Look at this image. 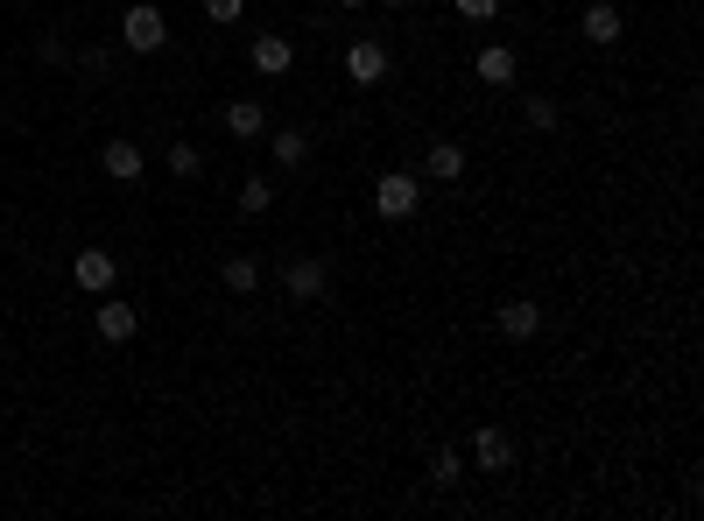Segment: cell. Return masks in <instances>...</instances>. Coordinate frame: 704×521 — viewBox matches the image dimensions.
<instances>
[{
    "label": "cell",
    "mask_w": 704,
    "mask_h": 521,
    "mask_svg": "<svg viewBox=\"0 0 704 521\" xmlns=\"http://www.w3.org/2000/svg\"><path fill=\"white\" fill-rule=\"evenodd\" d=\"M247 57H254V71H261V78H282V71L296 64V42L289 36H254Z\"/></svg>",
    "instance_id": "obj_10"
},
{
    "label": "cell",
    "mask_w": 704,
    "mask_h": 521,
    "mask_svg": "<svg viewBox=\"0 0 704 521\" xmlns=\"http://www.w3.org/2000/svg\"><path fill=\"white\" fill-rule=\"evenodd\" d=\"M134 332H141L134 303H107V296H99V338H107V346H127Z\"/></svg>",
    "instance_id": "obj_13"
},
{
    "label": "cell",
    "mask_w": 704,
    "mask_h": 521,
    "mask_svg": "<svg viewBox=\"0 0 704 521\" xmlns=\"http://www.w3.org/2000/svg\"><path fill=\"white\" fill-rule=\"evenodd\" d=\"M521 121H529L535 134H557V99H543V92H535L529 107H521Z\"/></svg>",
    "instance_id": "obj_20"
},
{
    "label": "cell",
    "mask_w": 704,
    "mask_h": 521,
    "mask_svg": "<svg viewBox=\"0 0 704 521\" xmlns=\"http://www.w3.org/2000/svg\"><path fill=\"white\" fill-rule=\"evenodd\" d=\"M493 332L515 338V346H521V338H535V332H543V303H529V296H507V303H493Z\"/></svg>",
    "instance_id": "obj_3"
},
{
    "label": "cell",
    "mask_w": 704,
    "mask_h": 521,
    "mask_svg": "<svg viewBox=\"0 0 704 521\" xmlns=\"http://www.w3.org/2000/svg\"><path fill=\"white\" fill-rule=\"evenodd\" d=\"M430 480H437V486H458V480H466V458H458V451H430Z\"/></svg>",
    "instance_id": "obj_19"
},
{
    "label": "cell",
    "mask_w": 704,
    "mask_h": 521,
    "mask_svg": "<svg viewBox=\"0 0 704 521\" xmlns=\"http://www.w3.org/2000/svg\"><path fill=\"white\" fill-rule=\"evenodd\" d=\"M423 170H430V184H458V176H466V148L458 141H430Z\"/></svg>",
    "instance_id": "obj_14"
},
{
    "label": "cell",
    "mask_w": 704,
    "mask_h": 521,
    "mask_svg": "<svg viewBox=\"0 0 704 521\" xmlns=\"http://www.w3.org/2000/svg\"><path fill=\"white\" fill-rule=\"evenodd\" d=\"M387 8H416V0H387Z\"/></svg>",
    "instance_id": "obj_25"
},
{
    "label": "cell",
    "mask_w": 704,
    "mask_h": 521,
    "mask_svg": "<svg viewBox=\"0 0 704 521\" xmlns=\"http://www.w3.org/2000/svg\"><path fill=\"white\" fill-rule=\"evenodd\" d=\"M99 170L113 176V184H134V176L148 170V156H141V141H127V134H113L107 148H99Z\"/></svg>",
    "instance_id": "obj_6"
},
{
    "label": "cell",
    "mask_w": 704,
    "mask_h": 521,
    "mask_svg": "<svg viewBox=\"0 0 704 521\" xmlns=\"http://www.w3.org/2000/svg\"><path fill=\"white\" fill-rule=\"evenodd\" d=\"M472 71H479V78L493 85V92H501V85H515V78H521V57L507 50V42H486V50L472 57Z\"/></svg>",
    "instance_id": "obj_9"
},
{
    "label": "cell",
    "mask_w": 704,
    "mask_h": 521,
    "mask_svg": "<svg viewBox=\"0 0 704 521\" xmlns=\"http://www.w3.org/2000/svg\"><path fill=\"white\" fill-rule=\"evenodd\" d=\"M416 204H423V184H416L409 170H387L381 184H373V212L381 219H409Z\"/></svg>",
    "instance_id": "obj_2"
},
{
    "label": "cell",
    "mask_w": 704,
    "mask_h": 521,
    "mask_svg": "<svg viewBox=\"0 0 704 521\" xmlns=\"http://www.w3.org/2000/svg\"><path fill=\"white\" fill-rule=\"evenodd\" d=\"M346 78H353V85H381V78H387V50H381L373 36H359L353 50H346Z\"/></svg>",
    "instance_id": "obj_8"
},
{
    "label": "cell",
    "mask_w": 704,
    "mask_h": 521,
    "mask_svg": "<svg viewBox=\"0 0 704 521\" xmlns=\"http://www.w3.org/2000/svg\"><path fill=\"white\" fill-rule=\"evenodd\" d=\"M578 28H585V42H598V50H613V42L627 36V22H620V8H613V0H592Z\"/></svg>",
    "instance_id": "obj_11"
},
{
    "label": "cell",
    "mask_w": 704,
    "mask_h": 521,
    "mask_svg": "<svg viewBox=\"0 0 704 521\" xmlns=\"http://www.w3.org/2000/svg\"><path fill=\"white\" fill-rule=\"evenodd\" d=\"M282 289H289L296 303H318V296L332 289V268H324L318 255H296L289 268H282Z\"/></svg>",
    "instance_id": "obj_4"
},
{
    "label": "cell",
    "mask_w": 704,
    "mask_h": 521,
    "mask_svg": "<svg viewBox=\"0 0 704 521\" xmlns=\"http://www.w3.org/2000/svg\"><path fill=\"white\" fill-rule=\"evenodd\" d=\"M268 148H275L282 170H304V162H310V134L304 127H275V134H268Z\"/></svg>",
    "instance_id": "obj_15"
},
{
    "label": "cell",
    "mask_w": 704,
    "mask_h": 521,
    "mask_svg": "<svg viewBox=\"0 0 704 521\" xmlns=\"http://www.w3.org/2000/svg\"><path fill=\"white\" fill-rule=\"evenodd\" d=\"M219 282H226L233 296H254L261 289V255H233L226 268H219Z\"/></svg>",
    "instance_id": "obj_16"
},
{
    "label": "cell",
    "mask_w": 704,
    "mask_h": 521,
    "mask_svg": "<svg viewBox=\"0 0 704 521\" xmlns=\"http://www.w3.org/2000/svg\"><path fill=\"white\" fill-rule=\"evenodd\" d=\"M226 134L233 141H261L268 134V107L261 99H226Z\"/></svg>",
    "instance_id": "obj_12"
},
{
    "label": "cell",
    "mask_w": 704,
    "mask_h": 521,
    "mask_svg": "<svg viewBox=\"0 0 704 521\" xmlns=\"http://www.w3.org/2000/svg\"><path fill=\"white\" fill-rule=\"evenodd\" d=\"M120 42H127L134 57H156L162 42H170V22H162V8H156V0H134V8L120 14Z\"/></svg>",
    "instance_id": "obj_1"
},
{
    "label": "cell",
    "mask_w": 704,
    "mask_h": 521,
    "mask_svg": "<svg viewBox=\"0 0 704 521\" xmlns=\"http://www.w3.org/2000/svg\"><path fill=\"white\" fill-rule=\"evenodd\" d=\"M170 176H176V184L205 176V156H198V141H176V148H170Z\"/></svg>",
    "instance_id": "obj_17"
},
{
    "label": "cell",
    "mask_w": 704,
    "mask_h": 521,
    "mask_svg": "<svg viewBox=\"0 0 704 521\" xmlns=\"http://www.w3.org/2000/svg\"><path fill=\"white\" fill-rule=\"evenodd\" d=\"M338 8H367V0H338Z\"/></svg>",
    "instance_id": "obj_24"
},
{
    "label": "cell",
    "mask_w": 704,
    "mask_h": 521,
    "mask_svg": "<svg viewBox=\"0 0 704 521\" xmlns=\"http://www.w3.org/2000/svg\"><path fill=\"white\" fill-rule=\"evenodd\" d=\"M239 8H247V0H205V14H212V22H239Z\"/></svg>",
    "instance_id": "obj_23"
},
{
    "label": "cell",
    "mask_w": 704,
    "mask_h": 521,
    "mask_svg": "<svg viewBox=\"0 0 704 521\" xmlns=\"http://www.w3.org/2000/svg\"><path fill=\"white\" fill-rule=\"evenodd\" d=\"M268 204H275V190H268V176H247V184H239V212H247V219H261Z\"/></svg>",
    "instance_id": "obj_18"
},
{
    "label": "cell",
    "mask_w": 704,
    "mask_h": 521,
    "mask_svg": "<svg viewBox=\"0 0 704 521\" xmlns=\"http://www.w3.org/2000/svg\"><path fill=\"white\" fill-rule=\"evenodd\" d=\"M78 71H92V78H107V71H113V50H107V42H92V50H78Z\"/></svg>",
    "instance_id": "obj_21"
},
{
    "label": "cell",
    "mask_w": 704,
    "mask_h": 521,
    "mask_svg": "<svg viewBox=\"0 0 704 521\" xmlns=\"http://www.w3.org/2000/svg\"><path fill=\"white\" fill-rule=\"evenodd\" d=\"M458 14H466V22H493V14H501V0H458Z\"/></svg>",
    "instance_id": "obj_22"
},
{
    "label": "cell",
    "mask_w": 704,
    "mask_h": 521,
    "mask_svg": "<svg viewBox=\"0 0 704 521\" xmlns=\"http://www.w3.org/2000/svg\"><path fill=\"white\" fill-rule=\"evenodd\" d=\"M472 466H479V472H515V437L486 423V430L472 437Z\"/></svg>",
    "instance_id": "obj_7"
},
{
    "label": "cell",
    "mask_w": 704,
    "mask_h": 521,
    "mask_svg": "<svg viewBox=\"0 0 704 521\" xmlns=\"http://www.w3.org/2000/svg\"><path fill=\"white\" fill-rule=\"evenodd\" d=\"M71 275H78V289H85V296H107L113 282H120V261L107 255V247H78V261H71Z\"/></svg>",
    "instance_id": "obj_5"
}]
</instances>
